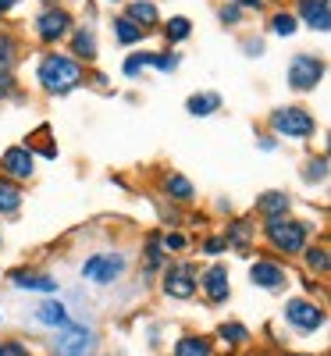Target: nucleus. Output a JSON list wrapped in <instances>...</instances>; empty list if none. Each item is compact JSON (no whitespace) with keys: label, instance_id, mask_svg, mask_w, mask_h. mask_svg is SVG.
<instances>
[{"label":"nucleus","instance_id":"1","mask_svg":"<svg viewBox=\"0 0 331 356\" xmlns=\"http://www.w3.org/2000/svg\"><path fill=\"white\" fill-rule=\"evenodd\" d=\"M36 82L47 89V93L65 97L75 86H82V65L68 54H43V61L36 68Z\"/></svg>","mask_w":331,"mask_h":356},{"label":"nucleus","instance_id":"2","mask_svg":"<svg viewBox=\"0 0 331 356\" xmlns=\"http://www.w3.org/2000/svg\"><path fill=\"white\" fill-rule=\"evenodd\" d=\"M264 239L275 253L296 257L307 250L310 228H307V221H292V218H264Z\"/></svg>","mask_w":331,"mask_h":356},{"label":"nucleus","instance_id":"3","mask_svg":"<svg viewBox=\"0 0 331 356\" xmlns=\"http://www.w3.org/2000/svg\"><path fill=\"white\" fill-rule=\"evenodd\" d=\"M267 125L275 129L278 136H285V139H310L317 132V122H314V114L307 107H278V111H271Z\"/></svg>","mask_w":331,"mask_h":356},{"label":"nucleus","instance_id":"4","mask_svg":"<svg viewBox=\"0 0 331 356\" xmlns=\"http://www.w3.org/2000/svg\"><path fill=\"white\" fill-rule=\"evenodd\" d=\"M54 356H93L97 353V332L86 324H68L61 328V335L54 339Z\"/></svg>","mask_w":331,"mask_h":356},{"label":"nucleus","instance_id":"5","mask_svg":"<svg viewBox=\"0 0 331 356\" xmlns=\"http://www.w3.org/2000/svg\"><path fill=\"white\" fill-rule=\"evenodd\" d=\"M79 271H82L86 282H93V285H114L118 278L125 275V257L122 253H93Z\"/></svg>","mask_w":331,"mask_h":356},{"label":"nucleus","instance_id":"6","mask_svg":"<svg viewBox=\"0 0 331 356\" xmlns=\"http://www.w3.org/2000/svg\"><path fill=\"white\" fill-rule=\"evenodd\" d=\"M321 79H324V61L317 54H296L289 61V86L296 93H310Z\"/></svg>","mask_w":331,"mask_h":356},{"label":"nucleus","instance_id":"7","mask_svg":"<svg viewBox=\"0 0 331 356\" xmlns=\"http://www.w3.org/2000/svg\"><path fill=\"white\" fill-rule=\"evenodd\" d=\"M285 321L292 324L296 332L314 335L321 324H324V307L314 303V300H289V303H285Z\"/></svg>","mask_w":331,"mask_h":356},{"label":"nucleus","instance_id":"8","mask_svg":"<svg viewBox=\"0 0 331 356\" xmlns=\"http://www.w3.org/2000/svg\"><path fill=\"white\" fill-rule=\"evenodd\" d=\"M72 33V15L65 8H47L36 15V36L43 43H57V40H65Z\"/></svg>","mask_w":331,"mask_h":356},{"label":"nucleus","instance_id":"9","mask_svg":"<svg viewBox=\"0 0 331 356\" xmlns=\"http://www.w3.org/2000/svg\"><path fill=\"white\" fill-rule=\"evenodd\" d=\"M0 171H4L11 182H25V178L36 175V154L29 150V146H11V150H4V157H0Z\"/></svg>","mask_w":331,"mask_h":356},{"label":"nucleus","instance_id":"10","mask_svg":"<svg viewBox=\"0 0 331 356\" xmlns=\"http://www.w3.org/2000/svg\"><path fill=\"white\" fill-rule=\"evenodd\" d=\"M196 267L193 264H175L168 267V275H164V292L171 296V300H193L196 296Z\"/></svg>","mask_w":331,"mask_h":356},{"label":"nucleus","instance_id":"11","mask_svg":"<svg viewBox=\"0 0 331 356\" xmlns=\"http://www.w3.org/2000/svg\"><path fill=\"white\" fill-rule=\"evenodd\" d=\"M196 282L203 285L210 303H225L228 296H232V282H228V267L225 264H210L203 275H196Z\"/></svg>","mask_w":331,"mask_h":356},{"label":"nucleus","instance_id":"12","mask_svg":"<svg viewBox=\"0 0 331 356\" xmlns=\"http://www.w3.org/2000/svg\"><path fill=\"white\" fill-rule=\"evenodd\" d=\"M250 278H253L257 289H267V292H282L285 282H289L285 267H282L278 260H257V264L250 267Z\"/></svg>","mask_w":331,"mask_h":356},{"label":"nucleus","instance_id":"13","mask_svg":"<svg viewBox=\"0 0 331 356\" xmlns=\"http://www.w3.org/2000/svg\"><path fill=\"white\" fill-rule=\"evenodd\" d=\"M299 18H303V25L317 29V33H328L331 29V0H299Z\"/></svg>","mask_w":331,"mask_h":356},{"label":"nucleus","instance_id":"14","mask_svg":"<svg viewBox=\"0 0 331 356\" xmlns=\"http://www.w3.org/2000/svg\"><path fill=\"white\" fill-rule=\"evenodd\" d=\"M36 321L47 324V328H68L72 314H68V307H65L61 300H43V303L36 307Z\"/></svg>","mask_w":331,"mask_h":356},{"label":"nucleus","instance_id":"15","mask_svg":"<svg viewBox=\"0 0 331 356\" xmlns=\"http://www.w3.org/2000/svg\"><path fill=\"white\" fill-rule=\"evenodd\" d=\"M125 18L132 22V25H139L143 29V33H146V29L150 25H157V4H154V0H132V4H129V11H125Z\"/></svg>","mask_w":331,"mask_h":356},{"label":"nucleus","instance_id":"16","mask_svg":"<svg viewBox=\"0 0 331 356\" xmlns=\"http://www.w3.org/2000/svg\"><path fill=\"white\" fill-rule=\"evenodd\" d=\"M11 282H15L18 289H33V292H47V296L57 292V282H54L50 275H36V271H15Z\"/></svg>","mask_w":331,"mask_h":356},{"label":"nucleus","instance_id":"17","mask_svg":"<svg viewBox=\"0 0 331 356\" xmlns=\"http://www.w3.org/2000/svg\"><path fill=\"white\" fill-rule=\"evenodd\" d=\"M18 207H22V186L11 178H0V218L18 214Z\"/></svg>","mask_w":331,"mask_h":356},{"label":"nucleus","instance_id":"18","mask_svg":"<svg viewBox=\"0 0 331 356\" xmlns=\"http://www.w3.org/2000/svg\"><path fill=\"white\" fill-rule=\"evenodd\" d=\"M210 353H214V346H210L207 335H182L175 342L171 356H210Z\"/></svg>","mask_w":331,"mask_h":356},{"label":"nucleus","instance_id":"19","mask_svg":"<svg viewBox=\"0 0 331 356\" xmlns=\"http://www.w3.org/2000/svg\"><path fill=\"white\" fill-rule=\"evenodd\" d=\"M164 193L171 200H178V203H193L196 200V189H193V182L186 175H164Z\"/></svg>","mask_w":331,"mask_h":356},{"label":"nucleus","instance_id":"20","mask_svg":"<svg viewBox=\"0 0 331 356\" xmlns=\"http://www.w3.org/2000/svg\"><path fill=\"white\" fill-rule=\"evenodd\" d=\"M257 211H260L264 218H285V214H289V196H285V193H264V196L257 200Z\"/></svg>","mask_w":331,"mask_h":356},{"label":"nucleus","instance_id":"21","mask_svg":"<svg viewBox=\"0 0 331 356\" xmlns=\"http://www.w3.org/2000/svg\"><path fill=\"white\" fill-rule=\"evenodd\" d=\"M186 111L193 118H210L214 111H221V97L218 93H193L189 104H186Z\"/></svg>","mask_w":331,"mask_h":356},{"label":"nucleus","instance_id":"22","mask_svg":"<svg viewBox=\"0 0 331 356\" xmlns=\"http://www.w3.org/2000/svg\"><path fill=\"white\" fill-rule=\"evenodd\" d=\"M72 50H75L79 61H97V36L89 33V29H79L72 36Z\"/></svg>","mask_w":331,"mask_h":356},{"label":"nucleus","instance_id":"23","mask_svg":"<svg viewBox=\"0 0 331 356\" xmlns=\"http://www.w3.org/2000/svg\"><path fill=\"white\" fill-rule=\"evenodd\" d=\"M250 235H253V225H250V221H232V225H228V235H225V243L235 246L239 253H250Z\"/></svg>","mask_w":331,"mask_h":356},{"label":"nucleus","instance_id":"24","mask_svg":"<svg viewBox=\"0 0 331 356\" xmlns=\"http://www.w3.org/2000/svg\"><path fill=\"white\" fill-rule=\"evenodd\" d=\"M218 339L225 346H246L250 342V328H246V324H239V321H232V324H221V328H218Z\"/></svg>","mask_w":331,"mask_h":356},{"label":"nucleus","instance_id":"25","mask_svg":"<svg viewBox=\"0 0 331 356\" xmlns=\"http://www.w3.org/2000/svg\"><path fill=\"white\" fill-rule=\"evenodd\" d=\"M114 40H118V43H125V47H132V43L143 40V29L132 25L129 18H114Z\"/></svg>","mask_w":331,"mask_h":356},{"label":"nucleus","instance_id":"26","mask_svg":"<svg viewBox=\"0 0 331 356\" xmlns=\"http://www.w3.org/2000/svg\"><path fill=\"white\" fill-rule=\"evenodd\" d=\"M189 33H193V22H189V18H182V15H175V18L164 25L168 43H182V40H189Z\"/></svg>","mask_w":331,"mask_h":356},{"label":"nucleus","instance_id":"27","mask_svg":"<svg viewBox=\"0 0 331 356\" xmlns=\"http://www.w3.org/2000/svg\"><path fill=\"white\" fill-rule=\"evenodd\" d=\"M15 54H18L15 40H11L8 33H0V75H11V68H15Z\"/></svg>","mask_w":331,"mask_h":356},{"label":"nucleus","instance_id":"28","mask_svg":"<svg viewBox=\"0 0 331 356\" xmlns=\"http://www.w3.org/2000/svg\"><path fill=\"white\" fill-rule=\"evenodd\" d=\"M303 257H307V267H310L314 275H321V278L328 275V250L324 246H307Z\"/></svg>","mask_w":331,"mask_h":356},{"label":"nucleus","instance_id":"29","mask_svg":"<svg viewBox=\"0 0 331 356\" xmlns=\"http://www.w3.org/2000/svg\"><path fill=\"white\" fill-rule=\"evenodd\" d=\"M296 25H299V18H296L292 11H278L275 18H271V29H275L278 36H292V33H296Z\"/></svg>","mask_w":331,"mask_h":356},{"label":"nucleus","instance_id":"30","mask_svg":"<svg viewBox=\"0 0 331 356\" xmlns=\"http://www.w3.org/2000/svg\"><path fill=\"white\" fill-rule=\"evenodd\" d=\"M157 243H161V250H168V253H178V250L189 246V239H186V235H178V232H164Z\"/></svg>","mask_w":331,"mask_h":356},{"label":"nucleus","instance_id":"31","mask_svg":"<svg viewBox=\"0 0 331 356\" xmlns=\"http://www.w3.org/2000/svg\"><path fill=\"white\" fill-rule=\"evenodd\" d=\"M303 178H307V182H324V178H328V157L310 161V164H307V171H303Z\"/></svg>","mask_w":331,"mask_h":356},{"label":"nucleus","instance_id":"32","mask_svg":"<svg viewBox=\"0 0 331 356\" xmlns=\"http://www.w3.org/2000/svg\"><path fill=\"white\" fill-rule=\"evenodd\" d=\"M150 65H154V54H132L129 61H125V75H139Z\"/></svg>","mask_w":331,"mask_h":356},{"label":"nucleus","instance_id":"33","mask_svg":"<svg viewBox=\"0 0 331 356\" xmlns=\"http://www.w3.org/2000/svg\"><path fill=\"white\" fill-rule=\"evenodd\" d=\"M0 356H33V353H29V346L8 339V342H0Z\"/></svg>","mask_w":331,"mask_h":356},{"label":"nucleus","instance_id":"34","mask_svg":"<svg viewBox=\"0 0 331 356\" xmlns=\"http://www.w3.org/2000/svg\"><path fill=\"white\" fill-rule=\"evenodd\" d=\"M146 260H150V267H161V264H164V250H161L157 239L146 243Z\"/></svg>","mask_w":331,"mask_h":356},{"label":"nucleus","instance_id":"35","mask_svg":"<svg viewBox=\"0 0 331 356\" xmlns=\"http://www.w3.org/2000/svg\"><path fill=\"white\" fill-rule=\"evenodd\" d=\"M154 68L175 72V68H178V54H154Z\"/></svg>","mask_w":331,"mask_h":356},{"label":"nucleus","instance_id":"36","mask_svg":"<svg viewBox=\"0 0 331 356\" xmlns=\"http://www.w3.org/2000/svg\"><path fill=\"white\" fill-rule=\"evenodd\" d=\"M225 250H228L225 235H214V239H207V243H203V253H210V257H218V253H225Z\"/></svg>","mask_w":331,"mask_h":356},{"label":"nucleus","instance_id":"37","mask_svg":"<svg viewBox=\"0 0 331 356\" xmlns=\"http://www.w3.org/2000/svg\"><path fill=\"white\" fill-rule=\"evenodd\" d=\"M218 18H221L225 25H235L239 18H243V8H235V4H225V8L218 11Z\"/></svg>","mask_w":331,"mask_h":356},{"label":"nucleus","instance_id":"38","mask_svg":"<svg viewBox=\"0 0 331 356\" xmlns=\"http://www.w3.org/2000/svg\"><path fill=\"white\" fill-rule=\"evenodd\" d=\"M243 47L250 50V57H257V54H264V43H260V40H246Z\"/></svg>","mask_w":331,"mask_h":356},{"label":"nucleus","instance_id":"39","mask_svg":"<svg viewBox=\"0 0 331 356\" xmlns=\"http://www.w3.org/2000/svg\"><path fill=\"white\" fill-rule=\"evenodd\" d=\"M232 4H235V8H260L264 0H232Z\"/></svg>","mask_w":331,"mask_h":356},{"label":"nucleus","instance_id":"40","mask_svg":"<svg viewBox=\"0 0 331 356\" xmlns=\"http://www.w3.org/2000/svg\"><path fill=\"white\" fill-rule=\"evenodd\" d=\"M275 146H278L275 136H264V139H260V150H275Z\"/></svg>","mask_w":331,"mask_h":356},{"label":"nucleus","instance_id":"41","mask_svg":"<svg viewBox=\"0 0 331 356\" xmlns=\"http://www.w3.org/2000/svg\"><path fill=\"white\" fill-rule=\"evenodd\" d=\"M11 8H18V0H0V15H8Z\"/></svg>","mask_w":331,"mask_h":356},{"label":"nucleus","instance_id":"42","mask_svg":"<svg viewBox=\"0 0 331 356\" xmlns=\"http://www.w3.org/2000/svg\"><path fill=\"white\" fill-rule=\"evenodd\" d=\"M285 356H310V353H285Z\"/></svg>","mask_w":331,"mask_h":356},{"label":"nucleus","instance_id":"43","mask_svg":"<svg viewBox=\"0 0 331 356\" xmlns=\"http://www.w3.org/2000/svg\"><path fill=\"white\" fill-rule=\"evenodd\" d=\"M0 246H4V235H0Z\"/></svg>","mask_w":331,"mask_h":356},{"label":"nucleus","instance_id":"44","mask_svg":"<svg viewBox=\"0 0 331 356\" xmlns=\"http://www.w3.org/2000/svg\"><path fill=\"white\" fill-rule=\"evenodd\" d=\"M111 4H118V0H111Z\"/></svg>","mask_w":331,"mask_h":356},{"label":"nucleus","instance_id":"45","mask_svg":"<svg viewBox=\"0 0 331 356\" xmlns=\"http://www.w3.org/2000/svg\"><path fill=\"white\" fill-rule=\"evenodd\" d=\"M47 4H50V0H47Z\"/></svg>","mask_w":331,"mask_h":356}]
</instances>
